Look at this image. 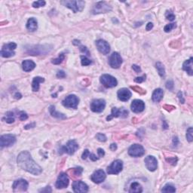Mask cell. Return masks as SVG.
Wrapping results in <instances>:
<instances>
[{
    "label": "cell",
    "mask_w": 193,
    "mask_h": 193,
    "mask_svg": "<svg viewBox=\"0 0 193 193\" xmlns=\"http://www.w3.org/2000/svg\"><path fill=\"white\" fill-rule=\"evenodd\" d=\"M17 162L20 168L33 175H39L42 172V168L32 159L27 151H23L19 154Z\"/></svg>",
    "instance_id": "1"
},
{
    "label": "cell",
    "mask_w": 193,
    "mask_h": 193,
    "mask_svg": "<svg viewBox=\"0 0 193 193\" xmlns=\"http://www.w3.org/2000/svg\"><path fill=\"white\" fill-rule=\"evenodd\" d=\"M79 149V145L76 140H69L66 146H62L60 149V154L67 153L69 155H73Z\"/></svg>",
    "instance_id": "2"
},
{
    "label": "cell",
    "mask_w": 193,
    "mask_h": 193,
    "mask_svg": "<svg viewBox=\"0 0 193 193\" xmlns=\"http://www.w3.org/2000/svg\"><path fill=\"white\" fill-rule=\"evenodd\" d=\"M100 81H101V84H102L104 87H107V88L116 87L118 84V82L116 78L109 74L102 75V76H101Z\"/></svg>",
    "instance_id": "3"
},
{
    "label": "cell",
    "mask_w": 193,
    "mask_h": 193,
    "mask_svg": "<svg viewBox=\"0 0 193 193\" xmlns=\"http://www.w3.org/2000/svg\"><path fill=\"white\" fill-rule=\"evenodd\" d=\"M62 3L64 4L65 6L71 9L74 13L78 12H82L84 7V1H65L62 2Z\"/></svg>",
    "instance_id": "4"
},
{
    "label": "cell",
    "mask_w": 193,
    "mask_h": 193,
    "mask_svg": "<svg viewBox=\"0 0 193 193\" xmlns=\"http://www.w3.org/2000/svg\"><path fill=\"white\" fill-rule=\"evenodd\" d=\"M112 9V6H110L106 2H99L94 6L92 9V13L94 15L107 13V12H111Z\"/></svg>",
    "instance_id": "5"
},
{
    "label": "cell",
    "mask_w": 193,
    "mask_h": 193,
    "mask_svg": "<svg viewBox=\"0 0 193 193\" xmlns=\"http://www.w3.org/2000/svg\"><path fill=\"white\" fill-rule=\"evenodd\" d=\"M17 48V45L15 42H10L8 44H5L2 46L1 51V56L2 58H11L15 55V50Z\"/></svg>",
    "instance_id": "6"
},
{
    "label": "cell",
    "mask_w": 193,
    "mask_h": 193,
    "mask_svg": "<svg viewBox=\"0 0 193 193\" xmlns=\"http://www.w3.org/2000/svg\"><path fill=\"white\" fill-rule=\"evenodd\" d=\"M79 103V99L78 97H76L74 94H70L67 96L66 98L63 101L62 103L63 106L66 108H70V109H77V106Z\"/></svg>",
    "instance_id": "7"
},
{
    "label": "cell",
    "mask_w": 193,
    "mask_h": 193,
    "mask_svg": "<svg viewBox=\"0 0 193 193\" xmlns=\"http://www.w3.org/2000/svg\"><path fill=\"white\" fill-rule=\"evenodd\" d=\"M51 50V48H49L48 45H36L31 47V48H28L27 53L30 55H41L47 54Z\"/></svg>",
    "instance_id": "8"
},
{
    "label": "cell",
    "mask_w": 193,
    "mask_h": 193,
    "mask_svg": "<svg viewBox=\"0 0 193 193\" xmlns=\"http://www.w3.org/2000/svg\"><path fill=\"white\" fill-rule=\"evenodd\" d=\"M123 168V162L119 159L114 161L107 168V173L109 174H119Z\"/></svg>",
    "instance_id": "9"
},
{
    "label": "cell",
    "mask_w": 193,
    "mask_h": 193,
    "mask_svg": "<svg viewBox=\"0 0 193 193\" xmlns=\"http://www.w3.org/2000/svg\"><path fill=\"white\" fill-rule=\"evenodd\" d=\"M128 154L130 156L135 157V158L141 157L145 154V149L140 144H134L129 148Z\"/></svg>",
    "instance_id": "10"
},
{
    "label": "cell",
    "mask_w": 193,
    "mask_h": 193,
    "mask_svg": "<svg viewBox=\"0 0 193 193\" xmlns=\"http://www.w3.org/2000/svg\"><path fill=\"white\" fill-rule=\"evenodd\" d=\"M16 142V137L12 134H5L0 138V146L2 148L14 145Z\"/></svg>",
    "instance_id": "11"
},
{
    "label": "cell",
    "mask_w": 193,
    "mask_h": 193,
    "mask_svg": "<svg viewBox=\"0 0 193 193\" xmlns=\"http://www.w3.org/2000/svg\"><path fill=\"white\" fill-rule=\"evenodd\" d=\"M128 116V112L127 110L125 109L124 108L122 109H118V108L113 107L112 109V112L111 114L106 118V120L110 121L111 119L113 118H118V117H122V118H126Z\"/></svg>",
    "instance_id": "12"
},
{
    "label": "cell",
    "mask_w": 193,
    "mask_h": 193,
    "mask_svg": "<svg viewBox=\"0 0 193 193\" xmlns=\"http://www.w3.org/2000/svg\"><path fill=\"white\" fill-rule=\"evenodd\" d=\"M106 107V101L103 99H96L91 102V109L94 112H101Z\"/></svg>",
    "instance_id": "13"
},
{
    "label": "cell",
    "mask_w": 193,
    "mask_h": 193,
    "mask_svg": "<svg viewBox=\"0 0 193 193\" xmlns=\"http://www.w3.org/2000/svg\"><path fill=\"white\" fill-rule=\"evenodd\" d=\"M122 63V59L120 55L117 52H113L109 57V66L114 69H118L121 66Z\"/></svg>",
    "instance_id": "14"
},
{
    "label": "cell",
    "mask_w": 193,
    "mask_h": 193,
    "mask_svg": "<svg viewBox=\"0 0 193 193\" xmlns=\"http://www.w3.org/2000/svg\"><path fill=\"white\" fill-rule=\"evenodd\" d=\"M69 177H68L67 174L65 173H61L58 176V180L56 181V184H55V186H56L57 189H64L66 188L69 185Z\"/></svg>",
    "instance_id": "15"
},
{
    "label": "cell",
    "mask_w": 193,
    "mask_h": 193,
    "mask_svg": "<svg viewBox=\"0 0 193 193\" xmlns=\"http://www.w3.org/2000/svg\"><path fill=\"white\" fill-rule=\"evenodd\" d=\"M28 183L27 180H23V179H20V180H17L14 182L13 183V189L14 191H18V192H25L27 191L28 189Z\"/></svg>",
    "instance_id": "16"
},
{
    "label": "cell",
    "mask_w": 193,
    "mask_h": 193,
    "mask_svg": "<svg viewBox=\"0 0 193 193\" xmlns=\"http://www.w3.org/2000/svg\"><path fill=\"white\" fill-rule=\"evenodd\" d=\"M96 46L103 55H108L110 51V46H109V43L105 40L99 39L96 41Z\"/></svg>",
    "instance_id": "17"
},
{
    "label": "cell",
    "mask_w": 193,
    "mask_h": 193,
    "mask_svg": "<svg viewBox=\"0 0 193 193\" xmlns=\"http://www.w3.org/2000/svg\"><path fill=\"white\" fill-rule=\"evenodd\" d=\"M72 188L74 192H87L88 191V186L86 183L81 180H76L73 183Z\"/></svg>",
    "instance_id": "18"
},
{
    "label": "cell",
    "mask_w": 193,
    "mask_h": 193,
    "mask_svg": "<svg viewBox=\"0 0 193 193\" xmlns=\"http://www.w3.org/2000/svg\"><path fill=\"white\" fill-rule=\"evenodd\" d=\"M144 162H145L146 168L149 170H150V171H155L157 169V168H158L157 159H155V157L152 156V155H149V156L146 157Z\"/></svg>",
    "instance_id": "19"
},
{
    "label": "cell",
    "mask_w": 193,
    "mask_h": 193,
    "mask_svg": "<svg viewBox=\"0 0 193 193\" xmlns=\"http://www.w3.org/2000/svg\"><path fill=\"white\" fill-rule=\"evenodd\" d=\"M91 180L94 183H101L106 179V173L103 170H96L91 177Z\"/></svg>",
    "instance_id": "20"
},
{
    "label": "cell",
    "mask_w": 193,
    "mask_h": 193,
    "mask_svg": "<svg viewBox=\"0 0 193 193\" xmlns=\"http://www.w3.org/2000/svg\"><path fill=\"white\" fill-rule=\"evenodd\" d=\"M130 109L135 113H139L144 110L145 109V103L141 100H134L130 105Z\"/></svg>",
    "instance_id": "21"
},
{
    "label": "cell",
    "mask_w": 193,
    "mask_h": 193,
    "mask_svg": "<svg viewBox=\"0 0 193 193\" xmlns=\"http://www.w3.org/2000/svg\"><path fill=\"white\" fill-rule=\"evenodd\" d=\"M118 98L122 101H127L131 97V92L127 88H121L118 91Z\"/></svg>",
    "instance_id": "22"
},
{
    "label": "cell",
    "mask_w": 193,
    "mask_h": 193,
    "mask_svg": "<svg viewBox=\"0 0 193 193\" xmlns=\"http://www.w3.org/2000/svg\"><path fill=\"white\" fill-rule=\"evenodd\" d=\"M192 58H190L189 59L186 60L183 64V70H185L189 76L193 75V69H192Z\"/></svg>",
    "instance_id": "23"
},
{
    "label": "cell",
    "mask_w": 193,
    "mask_h": 193,
    "mask_svg": "<svg viewBox=\"0 0 193 193\" xmlns=\"http://www.w3.org/2000/svg\"><path fill=\"white\" fill-rule=\"evenodd\" d=\"M164 96V91L161 88H157L154 91L153 94L152 96V99L153 101V102L155 103H159L162 101V99L163 98Z\"/></svg>",
    "instance_id": "24"
},
{
    "label": "cell",
    "mask_w": 193,
    "mask_h": 193,
    "mask_svg": "<svg viewBox=\"0 0 193 193\" xmlns=\"http://www.w3.org/2000/svg\"><path fill=\"white\" fill-rule=\"evenodd\" d=\"M22 67H23V69L25 72H30L36 67V63L33 60H26L23 61Z\"/></svg>",
    "instance_id": "25"
},
{
    "label": "cell",
    "mask_w": 193,
    "mask_h": 193,
    "mask_svg": "<svg viewBox=\"0 0 193 193\" xmlns=\"http://www.w3.org/2000/svg\"><path fill=\"white\" fill-rule=\"evenodd\" d=\"M27 28L30 31H36L38 28V24H37L36 19H35L34 17H31L28 20L27 23Z\"/></svg>",
    "instance_id": "26"
},
{
    "label": "cell",
    "mask_w": 193,
    "mask_h": 193,
    "mask_svg": "<svg viewBox=\"0 0 193 193\" xmlns=\"http://www.w3.org/2000/svg\"><path fill=\"white\" fill-rule=\"evenodd\" d=\"M49 112L51 113V115L53 117L56 118V119H66V116H65L64 114L60 113V112H58V111L55 109V107L54 106H51L49 108Z\"/></svg>",
    "instance_id": "27"
},
{
    "label": "cell",
    "mask_w": 193,
    "mask_h": 193,
    "mask_svg": "<svg viewBox=\"0 0 193 193\" xmlns=\"http://www.w3.org/2000/svg\"><path fill=\"white\" fill-rule=\"evenodd\" d=\"M45 79L42 77H35L32 82V88H33V91H38L39 89V84L42 82H44Z\"/></svg>",
    "instance_id": "28"
},
{
    "label": "cell",
    "mask_w": 193,
    "mask_h": 193,
    "mask_svg": "<svg viewBox=\"0 0 193 193\" xmlns=\"http://www.w3.org/2000/svg\"><path fill=\"white\" fill-rule=\"evenodd\" d=\"M143 192V188L142 186L140 185V183H137V182H134V183L130 185V190H129V192L130 193H140Z\"/></svg>",
    "instance_id": "29"
},
{
    "label": "cell",
    "mask_w": 193,
    "mask_h": 193,
    "mask_svg": "<svg viewBox=\"0 0 193 193\" xmlns=\"http://www.w3.org/2000/svg\"><path fill=\"white\" fill-rule=\"evenodd\" d=\"M83 169L82 168H73V169H69L68 170V173H69L70 176H71L72 178H75V177H80L82 173Z\"/></svg>",
    "instance_id": "30"
},
{
    "label": "cell",
    "mask_w": 193,
    "mask_h": 193,
    "mask_svg": "<svg viewBox=\"0 0 193 193\" xmlns=\"http://www.w3.org/2000/svg\"><path fill=\"white\" fill-rule=\"evenodd\" d=\"M155 67H156L157 71L159 73V76L164 77L165 76V69L164 65L161 62H157L156 64H155Z\"/></svg>",
    "instance_id": "31"
},
{
    "label": "cell",
    "mask_w": 193,
    "mask_h": 193,
    "mask_svg": "<svg viewBox=\"0 0 193 193\" xmlns=\"http://www.w3.org/2000/svg\"><path fill=\"white\" fill-rule=\"evenodd\" d=\"M3 120L6 122L8 124H12L15 122V116H14V113L12 112H8L5 114V117L3 118Z\"/></svg>",
    "instance_id": "32"
},
{
    "label": "cell",
    "mask_w": 193,
    "mask_h": 193,
    "mask_svg": "<svg viewBox=\"0 0 193 193\" xmlns=\"http://www.w3.org/2000/svg\"><path fill=\"white\" fill-rule=\"evenodd\" d=\"M162 192H175L176 189L170 184H166L162 189Z\"/></svg>",
    "instance_id": "33"
},
{
    "label": "cell",
    "mask_w": 193,
    "mask_h": 193,
    "mask_svg": "<svg viewBox=\"0 0 193 193\" xmlns=\"http://www.w3.org/2000/svg\"><path fill=\"white\" fill-rule=\"evenodd\" d=\"M64 58H65V55H63V54H60L58 58H55V59H53L52 60H51V62H52L53 64H55V65L60 64V63L63 62V60H64Z\"/></svg>",
    "instance_id": "34"
},
{
    "label": "cell",
    "mask_w": 193,
    "mask_h": 193,
    "mask_svg": "<svg viewBox=\"0 0 193 193\" xmlns=\"http://www.w3.org/2000/svg\"><path fill=\"white\" fill-rule=\"evenodd\" d=\"M193 128L192 127H189L186 131V139L189 143H192L193 141Z\"/></svg>",
    "instance_id": "35"
},
{
    "label": "cell",
    "mask_w": 193,
    "mask_h": 193,
    "mask_svg": "<svg viewBox=\"0 0 193 193\" xmlns=\"http://www.w3.org/2000/svg\"><path fill=\"white\" fill-rule=\"evenodd\" d=\"M81 63L82 66H88L91 63V60H89L85 56H81Z\"/></svg>",
    "instance_id": "36"
},
{
    "label": "cell",
    "mask_w": 193,
    "mask_h": 193,
    "mask_svg": "<svg viewBox=\"0 0 193 193\" xmlns=\"http://www.w3.org/2000/svg\"><path fill=\"white\" fill-rule=\"evenodd\" d=\"M176 28V24L175 23H170V24H168L166 25L165 27V28H164V30H165V32H166V33H169V32L171 31L173 29Z\"/></svg>",
    "instance_id": "37"
},
{
    "label": "cell",
    "mask_w": 193,
    "mask_h": 193,
    "mask_svg": "<svg viewBox=\"0 0 193 193\" xmlns=\"http://www.w3.org/2000/svg\"><path fill=\"white\" fill-rule=\"evenodd\" d=\"M45 5V1H42V0H39V1H36V2H34L33 3V8H39V7H43Z\"/></svg>",
    "instance_id": "38"
},
{
    "label": "cell",
    "mask_w": 193,
    "mask_h": 193,
    "mask_svg": "<svg viewBox=\"0 0 193 193\" xmlns=\"http://www.w3.org/2000/svg\"><path fill=\"white\" fill-rule=\"evenodd\" d=\"M165 16H166L167 19L170 21H173V20H175V15L173 12H169V11H167L166 14H165Z\"/></svg>",
    "instance_id": "39"
},
{
    "label": "cell",
    "mask_w": 193,
    "mask_h": 193,
    "mask_svg": "<svg viewBox=\"0 0 193 193\" xmlns=\"http://www.w3.org/2000/svg\"><path fill=\"white\" fill-rule=\"evenodd\" d=\"M96 138L98 139L99 141H101V142H106V140H107L106 135L103 134H101V133H99V134L96 135Z\"/></svg>",
    "instance_id": "40"
},
{
    "label": "cell",
    "mask_w": 193,
    "mask_h": 193,
    "mask_svg": "<svg viewBox=\"0 0 193 193\" xmlns=\"http://www.w3.org/2000/svg\"><path fill=\"white\" fill-rule=\"evenodd\" d=\"M131 88H132L134 91H135L136 92L139 93V94H146V91L145 90H143V88H141V87H138V86H134V87H131Z\"/></svg>",
    "instance_id": "41"
},
{
    "label": "cell",
    "mask_w": 193,
    "mask_h": 193,
    "mask_svg": "<svg viewBox=\"0 0 193 193\" xmlns=\"http://www.w3.org/2000/svg\"><path fill=\"white\" fill-rule=\"evenodd\" d=\"M166 88L167 89L170 90V91H173V87H174V84H173V82L172 80H169L166 82Z\"/></svg>",
    "instance_id": "42"
},
{
    "label": "cell",
    "mask_w": 193,
    "mask_h": 193,
    "mask_svg": "<svg viewBox=\"0 0 193 193\" xmlns=\"http://www.w3.org/2000/svg\"><path fill=\"white\" fill-rule=\"evenodd\" d=\"M177 160H178V159H177V157H172V158H169V159H166L167 162H168V163L171 164V165H173V166H174V165H177Z\"/></svg>",
    "instance_id": "43"
},
{
    "label": "cell",
    "mask_w": 193,
    "mask_h": 193,
    "mask_svg": "<svg viewBox=\"0 0 193 193\" xmlns=\"http://www.w3.org/2000/svg\"><path fill=\"white\" fill-rule=\"evenodd\" d=\"M19 119L21 121H25L28 119V116H27V114L26 112H20V115H19Z\"/></svg>",
    "instance_id": "44"
},
{
    "label": "cell",
    "mask_w": 193,
    "mask_h": 193,
    "mask_svg": "<svg viewBox=\"0 0 193 193\" xmlns=\"http://www.w3.org/2000/svg\"><path fill=\"white\" fill-rule=\"evenodd\" d=\"M145 80H146V76H141V77L135 78L134 82L137 83H142V82H143Z\"/></svg>",
    "instance_id": "45"
},
{
    "label": "cell",
    "mask_w": 193,
    "mask_h": 193,
    "mask_svg": "<svg viewBox=\"0 0 193 193\" xmlns=\"http://www.w3.org/2000/svg\"><path fill=\"white\" fill-rule=\"evenodd\" d=\"M57 77L59 78V79H63V78L66 77V73L63 70L58 71V73H57Z\"/></svg>",
    "instance_id": "46"
},
{
    "label": "cell",
    "mask_w": 193,
    "mask_h": 193,
    "mask_svg": "<svg viewBox=\"0 0 193 193\" xmlns=\"http://www.w3.org/2000/svg\"><path fill=\"white\" fill-rule=\"evenodd\" d=\"M89 154H90V152L88 151V149H84V152H83L82 155V159L85 160V159H87V157L89 156Z\"/></svg>",
    "instance_id": "47"
},
{
    "label": "cell",
    "mask_w": 193,
    "mask_h": 193,
    "mask_svg": "<svg viewBox=\"0 0 193 193\" xmlns=\"http://www.w3.org/2000/svg\"><path fill=\"white\" fill-rule=\"evenodd\" d=\"M80 51H81L82 52H83V53H84V55H90L89 51H88V50H87V48H86V47L81 46V47H80Z\"/></svg>",
    "instance_id": "48"
},
{
    "label": "cell",
    "mask_w": 193,
    "mask_h": 193,
    "mask_svg": "<svg viewBox=\"0 0 193 193\" xmlns=\"http://www.w3.org/2000/svg\"><path fill=\"white\" fill-rule=\"evenodd\" d=\"M178 98L179 99H180V103H185V100H184V98H183V93L181 92V91H180V92L178 93Z\"/></svg>",
    "instance_id": "49"
},
{
    "label": "cell",
    "mask_w": 193,
    "mask_h": 193,
    "mask_svg": "<svg viewBox=\"0 0 193 193\" xmlns=\"http://www.w3.org/2000/svg\"><path fill=\"white\" fill-rule=\"evenodd\" d=\"M132 69H134V71H135L137 73H140V72H141V69H140V66H137V65H135V64L133 65Z\"/></svg>",
    "instance_id": "50"
},
{
    "label": "cell",
    "mask_w": 193,
    "mask_h": 193,
    "mask_svg": "<svg viewBox=\"0 0 193 193\" xmlns=\"http://www.w3.org/2000/svg\"><path fill=\"white\" fill-rule=\"evenodd\" d=\"M89 157H90V159H91V161H93V162H95V161H97L99 159V158H98V157L96 156V155L93 153H90Z\"/></svg>",
    "instance_id": "51"
},
{
    "label": "cell",
    "mask_w": 193,
    "mask_h": 193,
    "mask_svg": "<svg viewBox=\"0 0 193 193\" xmlns=\"http://www.w3.org/2000/svg\"><path fill=\"white\" fill-rule=\"evenodd\" d=\"M40 192H52V190H51V187L50 186H46V188L45 189H42L39 190Z\"/></svg>",
    "instance_id": "52"
},
{
    "label": "cell",
    "mask_w": 193,
    "mask_h": 193,
    "mask_svg": "<svg viewBox=\"0 0 193 193\" xmlns=\"http://www.w3.org/2000/svg\"><path fill=\"white\" fill-rule=\"evenodd\" d=\"M98 155H99V157H103L104 155H105V152H104V150L103 149H101V148H99L98 149Z\"/></svg>",
    "instance_id": "53"
},
{
    "label": "cell",
    "mask_w": 193,
    "mask_h": 193,
    "mask_svg": "<svg viewBox=\"0 0 193 193\" xmlns=\"http://www.w3.org/2000/svg\"><path fill=\"white\" fill-rule=\"evenodd\" d=\"M179 144V140L177 137H173V145L174 147H177Z\"/></svg>",
    "instance_id": "54"
},
{
    "label": "cell",
    "mask_w": 193,
    "mask_h": 193,
    "mask_svg": "<svg viewBox=\"0 0 193 193\" xmlns=\"http://www.w3.org/2000/svg\"><path fill=\"white\" fill-rule=\"evenodd\" d=\"M164 109H166L167 111H169V112H170L171 110L174 109L175 107H174V106H168V105H165V106H164Z\"/></svg>",
    "instance_id": "55"
},
{
    "label": "cell",
    "mask_w": 193,
    "mask_h": 193,
    "mask_svg": "<svg viewBox=\"0 0 193 193\" xmlns=\"http://www.w3.org/2000/svg\"><path fill=\"white\" fill-rule=\"evenodd\" d=\"M152 28H153V24H152V23H147L146 27V30L147 31H149V30H152Z\"/></svg>",
    "instance_id": "56"
},
{
    "label": "cell",
    "mask_w": 193,
    "mask_h": 193,
    "mask_svg": "<svg viewBox=\"0 0 193 193\" xmlns=\"http://www.w3.org/2000/svg\"><path fill=\"white\" fill-rule=\"evenodd\" d=\"M110 149L112 151H116L117 149V146L116 143H112L110 145Z\"/></svg>",
    "instance_id": "57"
},
{
    "label": "cell",
    "mask_w": 193,
    "mask_h": 193,
    "mask_svg": "<svg viewBox=\"0 0 193 193\" xmlns=\"http://www.w3.org/2000/svg\"><path fill=\"white\" fill-rule=\"evenodd\" d=\"M35 127V123H33V124H30V125H26L24 127L25 129H29V128H32V127Z\"/></svg>",
    "instance_id": "58"
},
{
    "label": "cell",
    "mask_w": 193,
    "mask_h": 193,
    "mask_svg": "<svg viewBox=\"0 0 193 193\" xmlns=\"http://www.w3.org/2000/svg\"><path fill=\"white\" fill-rule=\"evenodd\" d=\"M15 98H16V99H20V98H22V95L20 93H16V94H15Z\"/></svg>",
    "instance_id": "59"
},
{
    "label": "cell",
    "mask_w": 193,
    "mask_h": 193,
    "mask_svg": "<svg viewBox=\"0 0 193 193\" xmlns=\"http://www.w3.org/2000/svg\"><path fill=\"white\" fill-rule=\"evenodd\" d=\"M163 122H164L163 128H164V129H168V125H167L166 122H165V121H163Z\"/></svg>",
    "instance_id": "60"
}]
</instances>
